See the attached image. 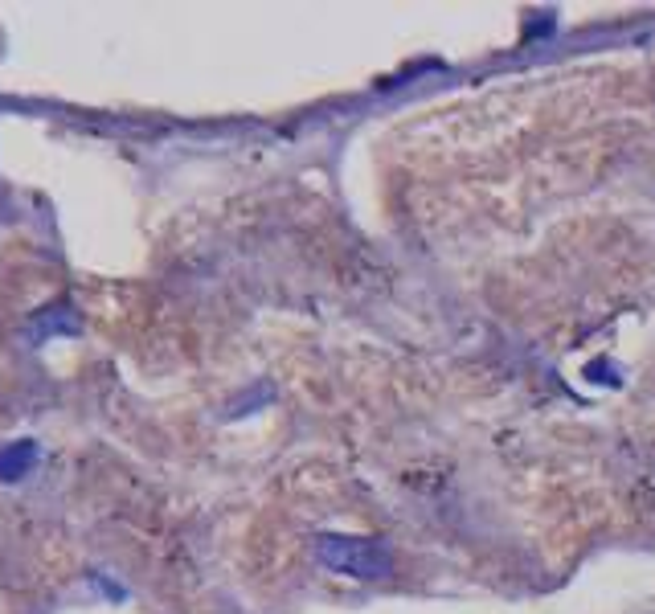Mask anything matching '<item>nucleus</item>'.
<instances>
[{
    "label": "nucleus",
    "mask_w": 655,
    "mask_h": 614,
    "mask_svg": "<svg viewBox=\"0 0 655 614\" xmlns=\"http://www.w3.org/2000/svg\"><path fill=\"white\" fill-rule=\"evenodd\" d=\"M316 561L324 569H332V574L340 578H357V582H381L393 574V557L369 541V537H340V533H324L316 537L312 545Z\"/></svg>",
    "instance_id": "1"
},
{
    "label": "nucleus",
    "mask_w": 655,
    "mask_h": 614,
    "mask_svg": "<svg viewBox=\"0 0 655 614\" xmlns=\"http://www.w3.org/2000/svg\"><path fill=\"white\" fill-rule=\"evenodd\" d=\"M78 332H82L78 312H74L70 303H58V307H41V312L21 328V340L33 344V348H41V344H50L58 336H78Z\"/></svg>",
    "instance_id": "2"
},
{
    "label": "nucleus",
    "mask_w": 655,
    "mask_h": 614,
    "mask_svg": "<svg viewBox=\"0 0 655 614\" xmlns=\"http://www.w3.org/2000/svg\"><path fill=\"white\" fill-rule=\"evenodd\" d=\"M41 459V447L33 443V438H17V443H5L0 447V479L5 484H17V479H25Z\"/></svg>",
    "instance_id": "3"
},
{
    "label": "nucleus",
    "mask_w": 655,
    "mask_h": 614,
    "mask_svg": "<svg viewBox=\"0 0 655 614\" xmlns=\"http://www.w3.org/2000/svg\"><path fill=\"white\" fill-rule=\"evenodd\" d=\"M275 398V389L267 385V381H262L254 393H246V398H238L234 406H230V418H242V414H254V406H262V402H271Z\"/></svg>",
    "instance_id": "4"
}]
</instances>
